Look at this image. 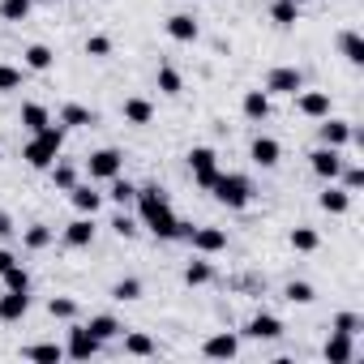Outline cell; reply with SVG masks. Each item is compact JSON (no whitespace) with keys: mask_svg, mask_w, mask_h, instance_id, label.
I'll return each instance as SVG.
<instances>
[{"mask_svg":"<svg viewBox=\"0 0 364 364\" xmlns=\"http://www.w3.org/2000/svg\"><path fill=\"white\" fill-rule=\"evenodd\" d=\"M35 9V0H0V18L5 22H26Z\"/></svg>","mask_w":364,"mask_h":364,"instance_id":"obj_35","label":"cell"},{"mask_svg":"<svg viewBox=\"0 0 364 364\" xmlns=\"http://www.w3.org/2000/svg\"><path fill=\"white\" fill-rule=\"evenodd\" d=\"M22 65H26L31 73H48V69L56 65V52H52L48 43H31V48L22 52Z\"/></svg>","mask_w":364,"mask_h":364,"instance_id":"obj_23","label":"cell"},{"mask_svg":"<svg viewBox=\"0 0 364 364\" xmlns=\"http://www.w3.org/2000/svg\"><path fill=\"white\" fill-rule=\"evenodd\" d=\"M317 146H334V150H347V146H360V129L351 124V120H343V116H326V120H317Z\"/></svg>","mask_w":364,"mask_h":364,"instance_id":"obj_4","label":"cell"},{"mask_svg":"<svg viewBox=\"0 0 364 364\" xmlns=\"http://www.w3.org/2000/svg\"><path fill=\"white\" fill-rule=\"evenodd\" d=\"M18 236V223H14V215L9 210H0V240H14Z\"/></svg>","mask_w":364,"mask_h":364,"instance_id":"obj_47","label":"cell"},{"mask_svg":"<svg viewBox=\"0 0 364 364\" xmlns=\"http://www.w3.org/2000/svg\"><path fill=\"white\" fill-rule=\"evenodd\" d=\"M14 262H18V257H14V249H0V274H5Z\"/></svg>","mask_w":364,"mask_h":364,"instance_id":"obj_48","label":"cell"},{"mask_svg":"<svg viewBox=\"0 0 364 364\" xmlns=\"http://www.w3.org/2000/svg\"><path fill=\"white\" fill-rule=\"evenodd\" d=\"M210 193H215V202L228 206V210H245V206L253 202V185H249V176H240V171H219L215 185H210Z\"/></svg>","mask_w":364,"mask_h":364,"instance_id":"obj_3","label":"cell"},{"mask_svg":"<svg viewBox=\"0 0 364 364\" xmlns=\"http://www.w3.org/2000/svg\"><path fill=\"white\" fill-rule=\"evenodd\" d=\"M86 56L107 60V56H112V39H107V35H90V39H86Z\"/></svg>","mask_w":364,"mask_h":364,"instance_id":"obj_45","label":"cell"},{"mask_svg":"<svg viewBox=\"0 0 364 364\" xmlns=\"http://www.w3.org/2000/svg\"><path fill=\"white\" fill-rule=\"evenodd\" d=\"M202 355H206V360H236V355H240V334H232V330L210 334V338L202 343Z\"/></svg>","mask_w":364,"mask_h":364,"instance_id":"obj_13","label":"cell"},{"mask_svg":"<svg viewBox=\"0 0 364 364\" xmlns=\"http://www.w3.org/2000/svg\"><path fill=\"white\" fill-rule=\"evenodd\" d=\"M69 202H73V210H77V215H99L103 193H99L95 185H73V189H69Z\"/></svg>","mask_w":364,"mask_h":364,"instance_id":"obj_21","label":"cell"},{"mask_svg":"<svg viewBox=\"0 0 364 364\" xmlns=\"http://www.w3.org/2000/svg\"><path fill=\"white\" fill-rule=\"evenodd\" d=\"M163 31H167V39H176V43H198V39H202V22H198L193 14H171V18L163 22Z\"/></svg>","mask_w":364,"mask_h":364,"instance_id":"obj_12","label":"cell"},{"mask_svg":"<svg viewBox=\"0 0 364 364\" xmlns=\"http://www.w3.org/2000/svg\"><path fill=\"white\" fill-rule=\"evenodd\" d=\"M189 245H193V253L215 257V253H228V232L223 228H193L189 232Z\"/></svg>","mask_w":364,"mask_h":364,"instance_id":"obj_11","label":"cell"},{"mask_svg":"<svg viewBox=\"0 0 364 364\" xmlns=\"http://www.w3.org/2000/svg\"><path fill=\"white\" fill-rule=\"evenodd\" d=\"M338 52H343L347 65L360 69V65H364V35H360V31H343V35H338Z\"/></svg>","mask_w":364,"mask_h":364,"instance_id":"obj_26","label":"cell"},{"mask_svg":"<svg viewBox=\"0 0 364 364\" xmlns=\"http://www.w3.org/2000/svg\"><path fill=\"white\" fill-rule=\"evenodd\" d=\"M321 355H326L330 364H351V360H355V343H351V334H338V330H330V338H326Z\"/></svg>","mask_w":364,"mask_h":364,"instance_id":"obj_18","label":"cell"},{"mask_svg":"<svg viewBox=\"0 0 364 364\" xmlns=\"http://www.w3.org/2000/svg\"><path fill=\"white\" fill-rule=\"evenodd\" d=\"M154 338L150 334H124V355H154Z\"/></svg>","mask_w":364,"mask_h":364,"instance_id":"obj_42","label":"cell"},{"mask_svg":"<svg viewBox=\"0 0 364 364\" xmlns=\"http://www.w3.org/2000/svg\"><path fill=\"white\" fill-rule=\"evenodd\" d=\"M334 330H338V334H351V338H355V334L364 330V317L347 309V313H338V317H334Z\"/></svg>","mask_w":364,"mask_h":364,"instance_id":"obj_43","label":"cell"},{"mask_svg":"<svg viewBox=\"0 0 364 364\" xmlns=\"http://www.w3.org/2000/svg\"><path fill=\"white\" fill-rule=\"evenodd\" d=\"M287 245H291L296 253H313V249L321 245V236H317L313 228H291V236H287Z\"/></svg>","mask_w":364,"mask_h":364,"instance_id":"obj_37","label":"cell"},{"mask_svg":"<svg viewBox=\"0 0 364 364\" xmlns=\"http://www.w3.org/2000/svg\"><path fill=\"white\" fill-rule=\"evenodd\" d=\"M338 185H343V189L355 198V193L364 189V167H360V163H343V171H338Z\"/></svg>","mask_w":364,"mask_h":364,"instance_id":"obj_36","label":"cell"},{"mask_svg":"<svg viewBox=\"0 0 364 364\" xmlns=\"http://www.w3.org/2000/svg\"><path fill=\"white\" fill-rule=\"evenodd\" d=\"M99 351H103V343H99V338H95L86 326H77V321H73V326H69V343H65V355H69V360H95Z\"/></svg>","mask_w":364,"mask_h":364,"instance_id":"obj_9","label":"cell"},{"mask_svg":"<svg viewBox=\"0 0 364 364\" xmlns=\"http://www.w3.org/2000/svg\"><path fill=\"white\" fill-rule=\"evenodd\" d=\"M291 5H304V0H291Z\"/></svg>","mask_w":364,"mask_h":364,"instance_id":"obj_49","label":"cell"},{"mask_svg":"<svg viewBox=\"0 0 364 364\" xmlns=\"http://www.w3.org/2000/svg\"><path fill=\"white\" fill-rule=\"evenodd\" d=\"M343 150H334V146H317L313 154H309V167H313V176H321V180H338V171H343Z\"/></svg>","mask_w":364,"mask_h":364,"instance_id":"obj_10","label":"cell"},{"mask_svg":"<svg viewBox=\"0 0 364 364\" xmlns=\"http://www.w3.org/2000/svg\"><path fill=\"white\" fill-rule=\"evenodd\" d=\"M120 112H124V124H150V120H154V103L141 99V95H129Z\"/></svg>","mask_w":364,"mask_h":364,"instance_id":"obj_24","label":"cell"},{"mask_svg":"<svg viewBox=\"0 0 364 364\" xmlns=\"http://www.w3.org/2000/svg\"><path fill=\"white\" fill-rule=\"evenodd\" d=\"M60 150H65V124H48V129L31 133V141L22 146V159H26V167L48 171L60 159Z\"/></svg>","mask_w":364,"mask_h":364,"instance_id":"obj_2","label":"cell"},{"mask_svg":"<svg viewBox=\"0 0 364 364\" xmlns=\"http://www.w3.org/2000/svg\"><path fill=\"white\" fill-rule=\"evenodd\" d=\"M210 279H215V266H210V262H206V257L198 253V257H193V262L185 266V283H189V287H206Z\"/></svg>","mask_w":364,"mask_h":364,"instance_id":"obj_31","label":"cell"},{"mask_svg":"<svg viewBox=\"0 0 364 364\" xmlns=\"http://www.w3.org/2000/svg\"><path fill=\"white\" fill-rule=\"evenodd\" d=\"M22 355L35 360V364H60L65 360V347L60 343H31V347H22Z\"/></svg>","mask_w":364,"mask_h":364,"instance_id":"obj_27","label":"cell"},{"mask_svg":"<svg viewBox=\"0 0 364 364\" xmlns=\"http://www.w3.org/2000/svg\"><path fill=\"white\" fill-rule=\"evenodd\" d=\"M283 296H287L291 304H313V300H317V291H313V283H304V279H291V283L283 287Z\"/></svg>","mask_w":364,"mask_h":364,"instance_id":"obj_40","label":"cell"},{"mask_svg":"<svg viewBox=\"0 0 364 364\" xmlns=\"http://www.w3.org/2000/svg\"><path fill=\"white\" fill-rule=\"evenodd\" d=\"M245 334L257 338V343H274V338H283V321H279L274 313H253V317L245 321Z\"/></svg>","mask_w":364,"mask_h":364,"instance_id":"obj_14","label":"cell"},{"mask_svg":"<svg viewBox=\"0 0 364 364\" xmlns=\"http://www.w3.org/2000/svg\"><path fill=\"white\" fill-rule=\"evenodd\" d=\"M270 22L274 26H296L300 22V5H291V0H274V5H270Z\"/></svg>","mask_w":364,"mask_h":364,"instance_id":"obj_34","label":"cell"},{"mask_svg":"<svg viewBox=\"0 0 364 364\" xmlns=\"http://www.w3.org/2000/svg\"><path fill=\"white\" fill-rule=\"evenodd\" d=\"M9 90H22V69L0 60V95H9Z\"/></svg>","mask_w":364,"mask_h":364,"instance_id":"obj_44","label":"cell"},{"mask_svg":"<svg viewBox=\"0 0 364 364\" xmlns=\"http://www.w3.org/2000/svg\"><path fill=\"white\" fill-rule=\"evenodd\" d=\"M22 124H26L31 133H39V129L52 124V112H48L43 103H22Z\"/></svg>","mask_w":364,"mask_h":364,"instance_id":"obj_33","label":"cell"},{"mask_svg":"<svg viewBox=\"0 0 364 364\" xmlns=\"http://www.w3.org/2000/svg\"><path fill=\"white\" fill-rule=\"evenodd\" d=\"M185 159H189V171H193V180H198V189L210 193L215 176H219V154H215V146H193Z\"/></svg>","mask_w":364,"mask_h":364,"instance_id":"obj_5","label":"cell"},{"mask_svg":"<svg viewBox=\"0 0 364 364\" xmlns=\"http://www.w3.org/2000/svg\"><path fill=\"white\" fill-rule=\"evenodd\" d=\"M133 206H137V219L159 236V240H189V223L185 219H176V210H171V202H167V193L159 189V185H141L137 189V198H133Z\"/></svg>","mask_w":364,"mask_h":364,"instance_id":"obj_1","label":"cell"},{"mask_svg":"<svg viewBox=\"0 0 364 364\" xmlns=\"http://www.w3.org/2000/svg\"><path fill=\"white\" fill-rule=\"evenodd\" d=\"M107 185H112V189H107V198H112L120 210H129V206H133V198H137V185H133V180H124V176H112Z\"/></svg>","mask_w":364,"mask_h":364,"instance_id":"obj_28","label":"cell"},{"mask_svg":"<svg viewBox=\"0 0 364 364\" xmlns=\"http://www.w3.org/2000/svg\"><path fill=\"white\" fill-rule=\"evenodd\" d=\"M112 300H120V304L141 300V279H116L112 283Z\"/></svg>","mask_w":364,"mask_h":364,"instance_id":"obj_39","label":"cell"},{"mask_svg":"<svg viewBox=\"0 0 364 364\" xmlns=\"http://www.w3.org/2000/svg\"><path fill=\"white\" fill-rule=\"evenodd\" d=\"M60 124L65 129H90V124H99V112L86 107V103H65L60 107Z\"/></svg>","mask_w":364,"mask_h":364,"instance_id":"obj_20","label":"cell"},{"mask_svg":"<svg viewBox=\"0 0 364 364\" xmlns=\"http://www.w3.org/2000/svg\"><path fill=\"white\" fill-rule=\"evenodd\" d=\"M291 99H296V112H300L304 120H326V116L334 112L330 90H296Z\"/></svg>","mask_w":364,"mask_h":364,"instance_id":"obj_8","label":"cell"},{"mask_svg":"<svg viewBox=\"0 0 364 364\" xmlns=\"http://www.w3.org/2000/svg\"><path fill=\"white\" fill-rule=\"evenodd\" d=\"M26 313H31V291H5V296H0V321H5V326L22 321Z\"/></svg>","mask_w":364,"mask_h":364,"instance_id":"obj_19","label":"cell"},{"mask_svg":"<svg viewBox=\"0 0 364 364\" xmlns=\"http://www.w3.org/2000/svg\"><path fill=\"white\" fill-rule=\"evenodd\" d=\"M48 176H52V185H56L60 193H69V189L77 185V167H73V163H60V159L48 167Z\"/></svg>","mask_w":364,"mask_h":364,"instance_id":"obj_32","label":"cell"},{"mask_svg":"<svg viewBox=\"0 0 364 364\" xmlns=\"http://www.w3.org/2000/svg\"><path fill=\"white\" fill-rule=\"evenodd\" d=\"M112 232H116V236H120V240H133V236H137V232H141V228H137V219H129V215H124V210H120V215H116V219H112Z\"/></svg>","mask_w":364,"mask_h":364,"instance_id":"obj_46","label":"cell"},{"mask_svg":"<svg viewBox=\"0 0 364 364\" xmlns=\"http://www.w3.org/2000/svg\"><path fill=\"white\" fill-rule=\"evenodd\" d=\"M120 167H124V154L116 146H103V150H95L86 159V176L90 180H112V176H120Z\"/></svg>","mask_w":364,"mask_h":364,"instance_id":"obj_7","label":"cell"},{"mask_svg":"<svg viewBox=\"0 0 364 364\" xmlns=\"http://www.w3.org/2000/svg\"><path fill=\"white\" fill-rule=\"evenodd\" d=\"M317 206H321L326 215H347V210H351V193L338 185V180H326V189L317 193Z\"/></svg>","mask_w":364,"mask_h":364,"instance_id":"obj_16","label":"cell"},{"mask_svg":"<svg viewBox=\"0 0 364 364\" xmlns=\"http://www.w3.org/2000/svg\"><path fill=\"white\" fill-rule=\"evenodd\" d=\"M95 215H77L69 228H65V249H90L95 245Z\"/></svg>","mask_w":364,"mask_h":364,"instance_id":"obj_15","label":"cell"},{"mask_svg":"<svg viewBox=\"0 0 364 364\" xmlns=\"http://www.w3.org/2000/svg\"><path fill=\"white\" fill-rule=\"evenodd\" d=\"M0 279H5V291H31V274H26V266H22V262H14Z\"/></svg>","mask_w":364,"mask_h":364,"instance_id":"obj_38","label":"cell"},{"mask_svg":"<svg viewBox=\"0 0 364 364\" xmlns=\"http://www.w3.org/2000/svg\"><path fill=\"white\" fill-rule=\"evenodd\" d=\"M86 330H90L99 343H112V338H120V334H124V326H120L112 313H95V317L86 321Z\"/></svg>","mask_w":364,"mask_h":364,"instance_id":"obj_25","label":"cell"},{"mask_svg":"<svg viewBox=\"0 0 364 364\" xmlns=\"http://www.w3.org/2000/svg\"><path fill=\"white\" fill-rule=\"evenodd\" d=\"M270 99L274 95H296V90H304V73L296 69V65H279V69H270L266 73V86H262Z\"/></svg>","mask_w":364,"mask_h":364,"instance_id":"obj_6","label":"cell"},{"mask_svg":"<svg viewBox=\"0 0 364 364\" xmlns=\"http://www.w3.org/2000/svg\"><path fill=\"white\" fill-rule=\"evenodd\" d=\"M249 159H253L257 167H266V171H270V167H279V159H283V146H279L274 137H266V133H262V137H253V146H249Z\"/></svg>","mask_w":364,"mask_h":364,"instance_id":"obj_17","label":"cell"},{"mask_svg":"<svg viewBox=\"0 0 364 364\" xmlns=\"http://www.w3.org/2000/svg\"><path fill=\"white\" fill-rule=\"evenodd\" d=\"M48 313H52L56 321H73V317H77V300H69V296H52V300H48Z\"/></svg>","mask_w":364,"mask_h":364,"instance_id":"obj_41","label":"cell"},{"mask_svg":"<svg viewBox=\"0 0 364 364\" xmlns=\"http://www.w3.org/2000/svg\"><path fill=\"white\" fill-rule=\"evenodd\" d=\"M154 86H159V95H167V99H176L180 90H185V77H180L171 65H159V73H154Z\"/></svg>","mask_w":364,"mask_h":364,"instance_id":"obj_30","label":"cell"},{"mask_svg":"<svg viewBox=\"0 0 364 364\" xmlns=\"http://www.w3.org/2000/svg\"><path fill=\"white\" fill-rule=\"evenodd\" d=\"M52 240H56V232H52L48 223H31V228L22 232V245H26L31 253H43V249L52 245Z\"/></svg>","mask_w":364,"mask_h":364,"instance_id":"obj_29","label":"cell"},{"mask_svg":"<svg viewBox=\"0 0 364 364\" xmlns=\"http://www.w3.org/2000/svg\"><path fill=\"white\" fill-rule=\"evenodd\" d=\"M240 112H245V120L262 124V120L270 116V95H266V90H245V99H240Z\"/></svg>","mask_w":364,"mask_h":364,"instance_id":"obj_22","label":"cell"}]
</instances>
